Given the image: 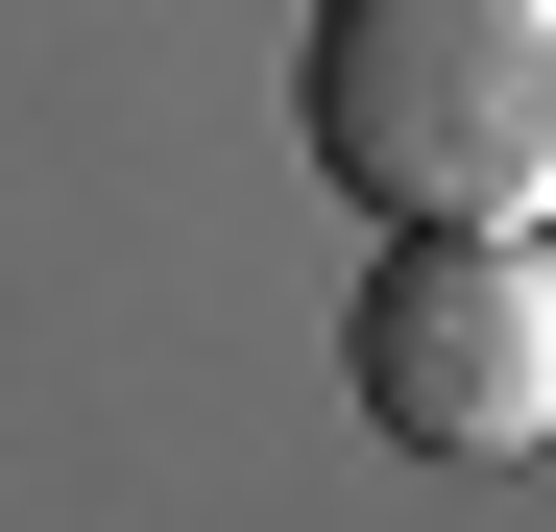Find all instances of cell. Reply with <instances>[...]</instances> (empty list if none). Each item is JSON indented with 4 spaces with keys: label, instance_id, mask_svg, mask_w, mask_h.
Wrapping results in <instances>:
<instances>
[{
    "label": "cell",
    "instance_id": "obj_2",
    "mask_svg": "<svg viewBox=\"0 0 556 532\" xmlns=\"http://www.w3.org/2000/svg\"><path fill=\"white\" fill-rule=\"evenodd\" d=\"M339 388L412 460H532L556 435V242H388L339 315Z\"/></svg>",
    "mask_w": 556,
    "mask_h": 532
},
{
    "label": "cell",
    "instance_id": "obj_1",
    "mask_svg": "<svg viewBox=\"0 0 556 532\" xmlns=\"http://www.w3.org/2000/svg\"><path fill=\"white\" fill-rule=\"evenodd\" d=\"M291 145L388 242H532L556 218V0H315Z\"/></svg>",
    "mask_w": 556,
    "mask_h": 532
}]
</instances>
